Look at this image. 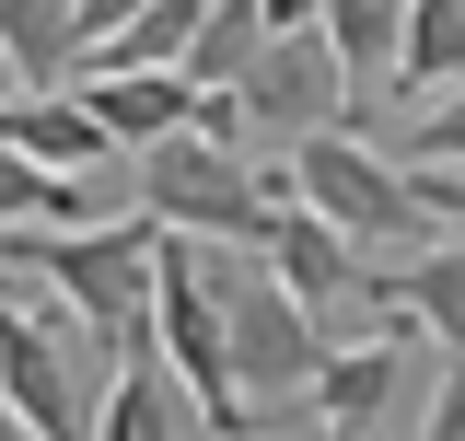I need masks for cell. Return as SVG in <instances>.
<instances>
[{
  "instance_id": "cell-1",
  "label": "cell",
  "mask_w": 465,
  "mask_h": 441,
  "mask_svg": "<svg viewBox=\"0 0 465 441\" xmlns=\"http://www.w3.org/2000/svg\"><path fill=\"white\" fill-rule=\"evenodd\" d=\"M0 268L35 279L58 314L82 337H128L140 348V326H152V279H163V232L128 210V220H82V232H0Z\"/></svg>"
},
{
  "instance_id": "cell-2",
  "label": "cell",
  "mask_w": 465,
  "mask_h": 441,
  "mask_svg": "<svg viewBox=\"0 0 465 441\" xmlns=\"http://www.w3.org/2000/svg\"><path fill=\"white\" fill-rule=\"evenodd\" d=\"M105 384H116V372H105V337H82L35 279L0 268V395H12V418H24L35 441H94Z\"/></svg>"
},
{
  "instance_id": "cell-3",
  "label": "cell",
  "mask_w": 465,
  "mask_h": 441,
  "mask_svg": "<svg viewBox=\"0 0 465 441\" xmlns=\"http://www.w3.org/2000/svg\"><path fill=\"white\" fill-rule=\"evenodd\" d=\"M222 279V326H232V395H244V418H268V407H314V372H326V337L314 314L291 302L280 279L256 268V256H210Z\"/></svg>"
},
{
  "instance_id": "cell-4",
  "label": "cell",
  "mask_w": 465,
  "mask_h": 441,
  "mask_svg": "<svg viewBox=\"0 0 465 441\" xmlns=\"http://www.w3.org/2000/svg\"><path fill=\"white\" fill-rule=\"evenodd\" d=\"M280 198H291V210H314L326 232H349L361 256L419 232V186H407V174H396V152H372L361 128H326V140L280 152Z\"/></svg>"
},
{
  "instance_id": "cell-5",
  "label": "cell",
  "mask_w": 465,
  "mask_h": 441,
  "mask_svg": "<svg viewBox=\"0 0 465 441\" xmlns=\"http://www.w3.org/2000/svg\"><path fill=\"white\" fill-rule=\"evenodd\" d=\"M244 128H280L291 152L302 140H326V128H349V82L338 58H326V24H291V35H268V58L244 70Z\"/></svg>"
},
{
  "instance_id": "cell-6",
  "label": "cell",
  "mask_w": 465,
  "mask_h": 441,
  "mask_svg": "<svg viewBox=\"0 0 465 441\" xmlns=\"http://www.w3.org/2000/svg\"><path fill=\"white\" fill-rule=\"evenodd\" d=\"M407 348H419V326H372L349 337V348H326V372H314V418H326V441H396V407H407Z\"/></svg>"
},
{
  "instance_id": "cell-7",
  "label": "cell",
  "mask_w": 465,
  "mask_h": 441,
  "mask_svg": "<svg viewBox=\"0 0 465 441\" xmlns=\"http://www.w3.org/2000/svg\"><path fill=\"white\" fill-rule=\"evenodd\" d=\"M70 93L105 128V152H140V163L198 128V82H186V70H94V82H70Z\"/></svg>"
},
{
  "instance_id": "cell-8",
  "label": "cell",
  "mask_w": 465,
  "mask_h": 441,
  "mask_svg": "<svg viewBox=\"0 0 465 441\" xmlns=\"http://www.w3.org/2000/svg\"><path fill=\"white\" fill-rule=\"evenodd\" d=\"M0 70L24 82V105L70 93L94 70V12L82 0H0Z\"/></svg>"
},
{
  "instance_id": "cell-9",
  "label": "cell",
  "mask_w": 465,
  "mask_h": 441,
  "mask_svg": "<svg viewBox=\"0 0 465 441\" xmlns=\"http://www.w3.org/2000/svg\"><path fill=\"white\" fill-rule=\"evenodd\" d=\"M256 268L280 279L302 314H326V302H349V290L372 279V256H361L349 232H326L314 210H280V232H268V256H256Z\"/></svg>"
},
{
  "instance_id": "cell-10",
  "label": "cell",
  "mask_w": 465,
  "mask_h": 441,
  "mask_svg": "<svg viewBox=\"0 0 465 441\" xmlns=\"http://www.w3.org/2000/svg\"><path fill=\"white\" fill-rule=\"evenodd\" d=\"M94 441H198V407H186V384H174L152 348H116V384H105Z\"/></svg>"
},
{
  "instance_id": "cell-11",
  "label": "cell",
  "mask_w": 465,
  "mask_h": 441,
  "mask_svg": "<svg viewBox=\"0 0 465 441\" xmlns=\"http://www.w3.org/2000/svg\"><path fill=\"white\" fill-rule=\"evenodd\" d=\"M384 302H396L419 337H442V348L465 360V232H454V244H419V256H396V268H384Z\"/></svg>"
},
{
  "instance_id": "cell-12",
  "label": "cell",
  "mask_w": 465,
  "mask_h": 441,
  "mask_svg": "<svg viewBox=\"0 0 465 441\" xmlns=\"http://www.w3.org/2000/svg\"><path fill=\"white\" fill-rule=\"evenodd\" d=\"M314 24H326V58H338L349 93L396 82V58H407V0H326Z\"/></svg>"
},
{
  "instance_id": "cell-13",
  "label": "cell",
  "mask_w": 465,
  "mask_h": 441,
  "mask_svg": "<svg viewBox=\"0 0 465 441\" xmlns=\"http://www.w3.org/2000/svg\"><path fill=\"white\" fill-rule=\"evenodd\" d=\"M268 58V0H210L186 35V82L198 93H244V70Z\"/></svg>"
},
{
  "instance_id": "cell-14",
  "label": "cell",
  "mask_w": 465,
  "mask_h": 441,
  "mask_svg": "<svg viewBox=\"0 0 465 441\" xmlns=\"http://www.w3.org/2000/svg\"><path fill=\"white\" fill-rule=\"evenodd\" d=\"M407 93H465V0H407V58H396Z\"/></svg>"
},
{
  "instance_id": "cell-15",
  "label": "cell",
  "mask_w": 465,
  "mask_h": 441,
  "mask_svg": "<svg viewBox=\"0 0 465 441\" xmlns=\"http://www.w3.org/2000/svg\"><path fill=\"white\" fill-rule=\"evenodd\" d=\"M82 220H116V210H94V186H58L24 152H0V232H82Z\"/></svg>"
},
{
  "instance_id": "cell-16",
  "label": "cell",
  "mask_w": 465,
  "mask_h": 441,
  "mask_svg": "<svg viewBox=\"0 0 465 441\" xmlns=\"http://www.w3.org/2000/svg\"><path fill=\"white\" fill-rule=\"evenodd\" d=\"M396 174H465V93H442L430 116H407V140H396Z\"/></svg>"
},
{
  "instance_id": "cell-17",
  "label": "cell",
  "mask_w": 465,
  "mask_h": 441,
  "mask_svg": "<svg viewBox=\"0 0 465 441\" xmlns=\"http://www.w3.org/2000/svg\"><path fill=\"white\" fill-rule=\"evenodd\" d=\"M419 441H465V360L430 384V407H419Z\"/></svg>"
},
{
  "instance_id": "cell-18",
  "label": "cell",
  "mask_w": 465,
  "mask_h": 441,
  "mask_svg": "<svg viewBox=\"0 0 465 441\" xmlns=\"http://www.w3.org/2000/svg\"><path fill=\"white\" fill-rule=\"evenodd\" d=\"M407 186H419V220H454L465 232V174H407Z\"/></svg>"
},
{
  "instance_id": "cell-19",
  "label": "cell",
  "mask_w": 465,
  "mask_h": 441,
  "mask_svg": "<svg viewBox=\"0 0 465 441\" xmlns=\"http://www.w3.org/2000/svg\"><path fill=\"white\" fill-rule=\"evenodd\" d=\"M0 441H35V430H24V418H12V395H0Z\"/></svg>"
},
{
  "instance_id": "cell-20",
  "label": "cell",
  "mask_w": 465,
  "mask_h": 441,
  "mask_svg": "<svg viewBox=\"0 0 465 441\" xmlns=\"http://www.w3.org/2000/svg\"><path fill=\"white\" fill-rule=\"evenodd\" d=\"M256 441H280V430H256Z\"/></svg>"
}]
</instances>
